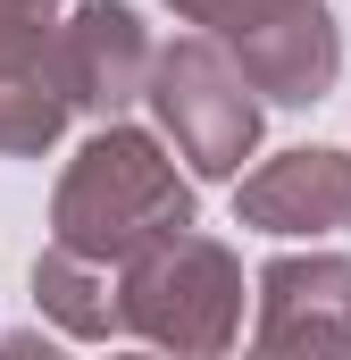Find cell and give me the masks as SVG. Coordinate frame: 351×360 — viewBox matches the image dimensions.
<instances>
[{
  "instance_id": "6",
  "label": "cell",
  "mask_w": 351,
  "mask_h": 360,
  "mask_svg": "<svg viewBox=\"0 0 351 360\" xmlns=\"http://www.w3.org/2000/svg\"><path fill=\"white\" fill-rule=\"evenodd\" d=\"M260 352H351V260L343 252H284L260 269Z\"/></svg>"
},
{
  "instance_id": "1",
  "label": "cell",
  "mask_w": 351,
  "mask_h": 360,
  "mask_svg": "<svg viewBox=\"0 0 351 360\" xmlns=\"http://www.w3.org/2000/svg\"><path fill=\"white\" fill-rule=\"evenodd\" d=\"M176 226H192V176H176L159 134L100 117V134L67 160V176L51 193V243L84 252L100 269H126Z\"/></svg>"
},
{
  "instance_id": "9",
  "label": "cell",
  "mask_w": 351,
  "mask_h": 360,
  "mask_svg": "<svg viewBox=\"0 0 351 360\" xmlns=\"http://www.w3.org/2000/svg\"><path fill=\"white\" fill-rule=\"evenodd\" d=\"M34 310H42L59 335H76V344H109V335H126L117 269H100V260L67 252V243H51V252L34 260Z\"/></svg>"
},
{
  "instance_id": "4",
  "label": "cell",
  "mask_w": 351,
  "mask_h": 360,
  "mask_svg": "<svg viewBox=\"0 0 351 360\" xmlns=\"http://www.w3.org/2000/svg\"><path fill=\"white\" fill-rule=\"evenodd\" d=\"M67 117V0H0V160H42Z\"/></svg>"
},
{
  "instance_id": "8",
  "label": "cell",
  "mask_w": 351,
  "mask_h": 360,
  "mask_svg": "<svg viewBox=\"0 0 351 360\" xmlns=\"http://www.w3.org/2000/svg\"><path fill=\"white\" fill-rule=\"evenodd\" d=\"M226 51L243 59V76H251L260 101H276V109H310V101H326L335 76H343V25H335L326 0H301V8L267 17L260 34H243V42H226Z\"/></svg>"
},
{
  "instance_id": "7",
  "label": "cell",
  "mask_w": 351,
  "mask_h": 360,
  "mask_svg": "<svg viewBox=\"0 0 351 360\" xmlns=\"http://www.w3.org/2000/svg\"><path fill=\"white\" fill-rule=\"evenodd\" d=\"M159 42L126 0H76L67 8V92L84 117H126L134 101H151Z\"/></svg>"
},
{
  "instance_id": "5",
  "label": "cell",
  "mask_w": 351,
  "mask_h": 360,
  "mask_svg": "<svg viewBox=\"0 0 351 360\" xmlns=\"http://www.w3.org/2000/svg\"><path fill=\"white\" fill-rule=\"evenodd\" d=\"M234 218L251 235H351V151L301 143L260 160L251 176H234Z\"/></svg>"
},
{
  "instance_id": "10",
  "label": "cell",
  "mask_w": 351,
  "mask_h": 360,
  "mask_svg": "<svg viewBox=\"0 0 351 360\" xmlns=\"http://www.w3.org/2000/svg\"><path fill=\"white\" fill-rule=\"evenodd\" d=\"M184 25H201V34H218V42H243V34H260L267 17H284V8H301V0H168Z\"/></svg>"
},
{
  "instance_id": "2",
  "label": "cell",
  "mask_w": 351,
  "mask_h": 360,
  "mask_svg": "<svg viewBox=\"0 0 351 360\" xmlns=\"http://www.w3.org/2000/svg\"><path fill=\"white\" fill-rule=\"evenodd\" d=\"M117 293H126V335L159 352L209 360L243 335V260L201 226H176L151 252H134L117 269Z\"/></svg>"
},
{
  "instance_id": "3",
  "label": "cell",
  "mask_w": 351,
  "mask_h": 360,
  "mask_svg": "<svg viewBox=\"0 0 351 360\" xmlns=\"http://www.w3.org/2000/svg\"><path fill=\"white\" fill-rule=\"evenodd\" d=\"M151 117L201 184H234L243 160L260 151L267 101L218 34H176L159 51V68H151Z\"/></svg>"
}]
</instances>
